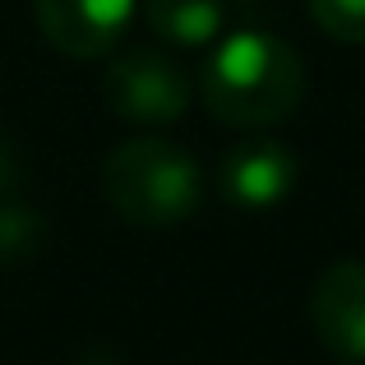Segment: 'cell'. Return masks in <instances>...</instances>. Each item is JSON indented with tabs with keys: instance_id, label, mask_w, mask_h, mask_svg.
<instances>
[{
	"instance_id": "1",
	"label": "cell",
	"mask_w": 365,
	"mask_h": 365,
	"mask_svg": "<svg viewBox=\"0 0 365 365\" xmlns=\"http://www.w3.org/2000/svg\"><path fill=\"white\" fill-rule=\"evenodd\" d=\"M199 93L213 120L232 125V130H268L301 111L305 61L282 37L259 33V28H236V33L217 37Z\"/></svg>"
},
{
	"instance_id": "2",
	"label": "cell",
	"mask_w": 365,
	"mask_h": 365,
	"mask_svg": "<svg viewBox=\"0 0 365 365\" xmlns=\"http://www.w3.org/2000/svg\"><path fill=\"white\" fill-rule=\"evenodd\" d=\"M102 195L134 227H180L204 204V171L162 134L125 139L102 162Z\"/></svg>"
},
{
	"instance_id": "3",
	"label": "cell",
	"mask_w": 365,
	"mask_h": 365,
	"mask_svg": "<svg viewBox=\"0 0 365 365\" xmlns=\"http://www.w3.org/2000/svg\"><path fill=\"white\" fill-rule=\"evenodd\" d=\"M102 98H107L111 116L130 125H171L185 116L190 107V79L171 56L162 51H130L107 65L102 79Z\"/></svg>"
},
{
	"instance_id": "4",
	"label": "cell",
	"mask_w": 365,
	"mask_h": 365,
	"mask_svg": "<svg viewBox=\"0 0 365 365\" xmlns=\"http://www.w3.org/2000/svg\"><path fill=\"white\" fill-rule=\"evenodd\" d=\"M301 162L273 134H245L217 162V190L236 213H268L296 190Z\"/></svg>"
},
{
	"instance_id": "5",
	"label": "cell",
	"mask_w": 365,
	"mask_h": 365,
	"mask_svg": "<svg viewBox=\"0 0 365 365\" xmlns=\"http://www.w3.org/2000/svg\"><path fill=\"white\" fill-rule=\"evenodd\" d=\"M139 0H33L42 37L70 61H98L134 24Z\"/></svg>"
},
{
	"instance_id": "6",
	"label": "cell",
	"mask_w": 365,
	"mask_h": 365,
	"mask_svg": "<svg viewBox=\"0 0 365 365\" xmlns=\"http://www.w3.org/2000/svg\"><path fill=\"white\" fill-rule=\"evenodd\" d=\"M310 324L319 342L338 361L365 365V264L361 259H342V264L324 268L310 296Z\"/></svg>"
},
{
	"instance_id": "7",
	"label": "cell",
	"mask_w": 365,
	"mask_h": 365,
	"mask_svg": "<svg viewBox=\"0 0 365 365\" xmlns=\"http://www.w3.org/2000/svg\"><path fill=\"white\" fill-rule=\"evenodd\" d=\"M143 19L171 46H208L222 33L227 0H143Z\"/></svg>"
},
{
	"instance_id": "8",
	"label": "cell",
	"mask_w": 365,
	"mask_h": 365,
	"mask_svg": "<svg viewBox=\"0 0 365 365\" xmlns=\"http://www.w3.org/2000/svg\"><path fill=\"white\" fill-rule=\"evenodd\" d=\"M46 245V217L28 204H0V264H28Z\"/></svg>"
},
{
	"instance_id": "9",
	"label": "cell",
	"mask_w": 365,
	"mask_h": 365,
	"mask_svg": "<svg viewBox=\"0 0 365 365\" xmlns=\"http://www.w3.org/2000/svg\"><path fill=\"white\" fill-rule=\"evenodd\" d=\"M305 5H310V19L329 37L365 46V0H305Z\"/></svg>"
},
{
	"instance_id": "10",
	"label": "cell",
	"mask_w": 365,
	"mask_h": 365,
	"mask_svg": "<svg viewBox=\"0 0 365 365\" xmlns=\"http://www.w3.org/2000/svg\"><path fill=\"white\" fill-rule=\"evenodd\" d=\"M14 180H19V162H14V153H9V143L0 139V204L9 199V190H14Z\"/></svg>"
}]
</instances>
